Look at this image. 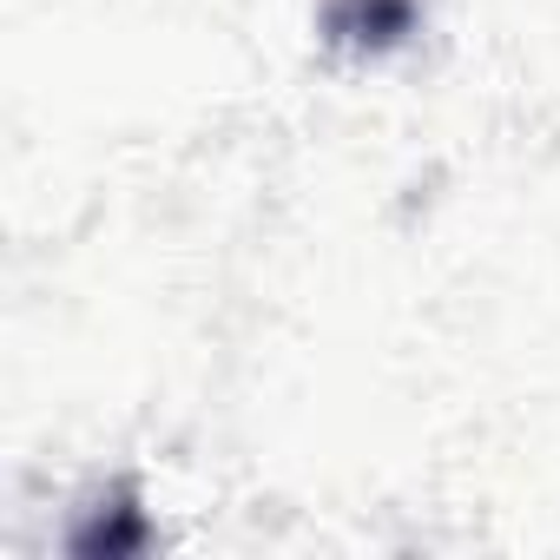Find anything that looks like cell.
Masks as SVG:
<instances>
[{"instance_id": "6da1fadb", "label": "cell", "mask_w": 560, "mask_h": 560, "mask_svg": "<svg viewBox=\"0 0 560 560\" xmlns=\"http://www.w3.org/2000/svg\"><path fill=\"white\" fill-rule=\"evenodd\" d=\"M409 21H416V0H337L330 34L357 47H389L409 34Z\"/></svg>"}]
</instances>
